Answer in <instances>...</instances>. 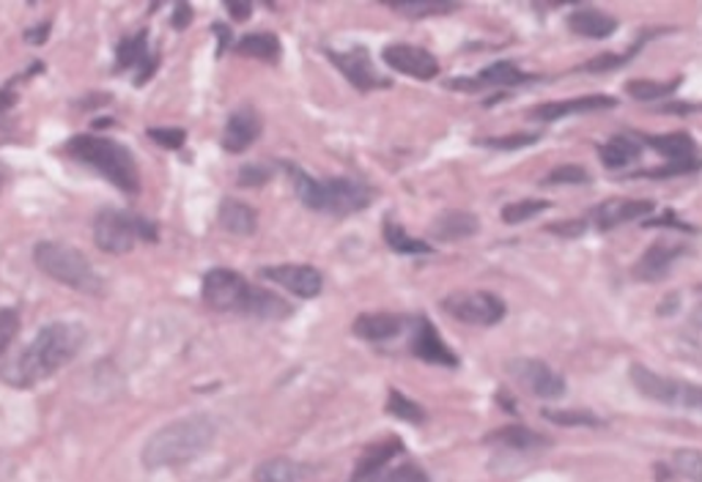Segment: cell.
<instances>
[{"mask_svg":"<svg viewBox=\"0 0 702 482\" xmlns=\"http://www.w3.org/2000/svg\"><path fill=\"white\" fill-rule=\"evenodd\" d=\"M116 63H119V69L143 67V72L138 74V83L141 85L146 83L154 72H157V58L148 56V34L146 31H141V34H135V36H130V39L121 41L119 50H116Z\"/></svg>","mask_w":702,"mask_h":482,"instance_id":"d6986e66","label":"cell"},{"mask_svg":"<svg viewBox=\"0 0 702 482\" xmlns=\"http://www.w3.org/2000/svg\"><path fill=\"white\" fill-rule=\"evenodd\" d=\"M535 80V74L522 72V67L511 61H497L491 67H486L484 72L475 77L478 88H511V85H524Z\"/></svg>","mask_w":702,"mask_h":482,"instance_id":"484cf974","label":"cell"},{"mask_svg":"<svg viewBox=\"0 0 702 482\" xmlns=\"http://www.w3.org/2000/svg\"><path fill=\"white\" fill-rule=\"evenodd\" d=\"M237 52H242L248 58H259V61L275 63L281 58V41L272 34H250L245 39H239Z\"/></svg>","mask_w":702,"mask_h":482,"instance_id":"1f68e13d","label":"cell"},{"mask_svg":"<svg viewBox=\"0 0 702 482\" xmlns=\"http://www.w3.org/2000/svg\"><path fill=\"white\" fill-rule=\"evenodd\" d=\"M47 34H50V23H41V25H36V28L25 31V39H28L31 45H45Z\"/></svg>","mask_w":702,"mask_h":482,"instance_id":"681fc988","label":"cell"},{"mask_svg":"<svg viewBox=\"0 0 702 482\" xmlns=\"http://www.w3.org/2000/svg\"><path fill=\"white\" fill-rule=\"evenodd\" d=\"M508 371H511V376L516 378L522 387H527L530 393L540 400H557L562 398L568 389L566 378L557 371H551L540 359H511V362H508Z\"/></svg>","mask_w":702,"mask_h":482,"instance_id":"30bf717a","label":"cell"},{"mask_svg":"<svg viewBox=\"0 0 702 482\" xmlns=\"http://www.w3.org/2000/svg\"><path fill=\"white\" fill-rule=\"evenodd\" d=\"M382 236H384V241H388V248L395 250L398 255H431L433 253V248L428 244V241L409 236L398 222H393V219H388V222L382 225Z\"/></svg>","mask_w":702,"mask_h":482,"instance_id":"f1b7e54d","label":"cell"},{"mask_svg":"<svg viewBox=\"0 0 702 482\" xmlns=\"http://www.w3.org/2000/svg\"><path fill=\"white\" fill-rule=\"evenodd\" d=\"M261 277L275 286L286 288L288 293L299 299H313L319 297L321 288H324V280H321L319 269L305 264H281V266H266L261 269Z\"/></svg>","mask_w":702,"mask_h":482,"instance_id":"8fae6325","label":"cell"},{"mask_svg":"<svg viewBox=\"0 0 702 482\" xmlns=\"http://www.w3.org/2000/svg\"><path fill=\"white\" fill-rule=\"evenodd\" d=\"M480 230V222L475 214L469 212H444L433 219L431 236L439 241H459L469 239Z\"/></svg>","mask_w":702,"mask_h":482,"instance_id":"cb8c5ba5","label":"cell"},{"mask_svg":"<svg viewBox=\"0 0 702 482\" xmlns=\"http://www.w3.org/2000/svg\"><path fill=\"white\" fill-rule=\"evenodd\" d=\"M135 241H157V225L141 214L105 208L94 219V244L107 255H127Z\"/></svg>","mask_w":702,"mask_h":482,"instance_id":"8992f818","label":"cell"},{"mask_svg":"<svg viewBox=\"0 0 702 482\" xmlns=\"http://www.w3.org/2000/svg\"><path fill=\"white\" fill-rule=\"evenodd\" d=\"M272 179L270 170L264 168V165H245L242 170H239V186H264L266 181Z\"/></svg>","mask_w":702,"mask_h":482,"instance_id":"bcb514c9","label":"cell"},{"mask_svg":"<svg viewBox=\"0 0 702 482\" xmlns=\"http://www.w3.org/2000/svg\"><path fill=\"white\" fill-rule=\"evenodd\" d=\"M544 184H591V173L579 165H562L546 176Z\"/></svg>","mask_w":702,"mask_h":482,"instance_id":"b9f144b4","label":"cell"},{"mask_svg":"<svg viewBox=\"0 0 702 482\" xmlns=\"http://www.w3.org/2000/svg\"><path fill=\"white\" fill-rule=\"evenodd\" d=\"M702 170V159H680V162H667L658 165V168L642 170V173H634V179H675V176H691Z\"/></svg>","mask_w":702,"mask_h":482,"instance_id":"8d00e7d4","label":"cell"},{"mask_svg":"<svg viewBox=\"0 0 702 482\" xmlns=\"http://www.w3.org/2000/svg\"><path fill=\"white\" fill-rule=\"evenodd\" d=\"M305 474H310L308 466L294 463L288 458H272L255 469V482H297Z\"/></svg>","mask_w":702,"mask_h":482,"instance_id":"4dcf8cb0","label":"cell"},{"mask_svg":"<svg viewBox=\"0 0 702 482\" xmlns=\"http://www.w3.org/2000/svg\"><path fill=\"white\" fill-rule=\"evenodd\" d=\"M680 255H686V244H678V241H656L634 264V277L642 282L664 280Z\"/></svg>","mask_w":702,"mask_h":482,"instance_id":"2e32d148","label":"cell"},{"mask_svg":"<svg viewBox=\"0 0 702 482\" xmlns=\"http://www.w3.org/2000/svg\"><path fill=\"white\" fill-rule=\"evenodd\" d=\"M294 313L291 304L286 299H281L277 293L266 291V288H255L250 293V302L245 315H253V318H264V321H283Z\"/></svg>","mask_w":702,"mask_h":482,"instance_id":"83f0119b","label":"cell"},{"mask_svg":"<svg viewBox=\"0 0 702 482\" xmlns=\"http://www.w3.org/2000/svg\"><path fill=\"white\" fill-rule=\"evenodd\" d=\"M63 154L74 162L85 165V168H94L102 179H107L116 190L127 192V195H135L141 190L135 157L119 141L99 135H78L63 146Z\"/></svg>","mask_w":702,"mask_h":482,"instance_id":"277c9868","label":"cell"},{"mask_svg":"<svg viewBox=\"0 0 702 482\" xmlns=\"http://www.w3.org/2000/svg\"><path fill=\"white\" fill-rule=\"evenodd\" d=\"M214 34H217L219 41H223V45H219V52H223L225 47H228V41H230V31L225 28V25H214Z\"/></svg>","mask_w":702,"mask_h":482,"instance_id":"db71d44e","label":"cell"},{"mask_svg":"<svg viewBox=\"0 0 702 482\" xmlns=\"http://www.w3.org/2000/svg\"><path fill=\"white\" fill-rule=\"evenodd\" d=\"M680 80H673V83H658V80H631L629 85H626V91H629L631 99L636 101H656V99H664V96H673L675 88H678Z\"/></svg>","mask_w":702,"mask_h":482,"instance_id":"d6a6232c","label":"cell"},{"mask_svg":"<svg viewBox=\"0 0 702 482\" xmlns=\"http://www.w3.org/2000/svg\"><path fill=\"white\" fill-rule=\"evenodd\" d=\"M291 179L297 197L313 212L335 214V217H346L355 214L360 208H368L373 201L371 184L360 179H313L310 173H305L297 165H283Z\"/></svg>","mask_w":702,"mask_h":482,"instance_id":"3957f363","label":"cell"},{"mask_svg":"<svg viewBox=\"0 0 702 482\" xmlns=\"http://www.w3.org/2000/svg\"><path fill=\"white\" fill-rule=\"evenodd\" d=\"M384 63L395 72L406 74V77L415 80H433L439 74V61L437 56H431L428 50L415 45H390L384 47L382 52Z\"/></svg>","mask_w":702,"mask_h":482,"instance_id":"7c38bea8","label":"cell"},{"mask_svg":"<svg viewBox=\"0 0 702 482\" xmlns=\"http://www.w3.org/2000/svg\"><path fill=\"white\" fill-rule=\"evenodd\" d=\"M190 20H192V9L187 7V3H179V7H176V12H174V28H187V25H190Z\"/></svg>","mask_w":702,"mask_h":482,"instance_id":"f907efd6","label":"cell"},{"mask_svg":"<svg viewBox=\"0 0 702 482\" xmlns=\"http://www.w3.org/2000/svg\"><path fill=\"white\" fill-rule=\"evenodd\" d=\"M442 310L455 321L469 326H495L505 318L508 308L497 293L459 291L442 299Z\"/></svg>","mask_w":702,"mask_h":482,"instance_id":"9c48e42d","label":"cell"},{"mask_svg":"<svg viewBox=\"0 0 702 482\" xmlns=\"http://www.w3.org/2000/svg\"><path fill=\"white\" fill-rule=\"evenodd\" d=\"M453 9V3H395L393 12L404 17H433V14H450Z\"/></svg>","mask_w":702,"mask_h":482,"instance_id":"60d3db41","label":"cell"},{"mask_svg":"<svg viewBox=\"0 0 702 482\" xmlns=\"http://www.w3.org/2000/svg\"><path fill=\"white\" fill-rule=\"evenodd\" d=\"M568 28L584 39H609L618 31V20L602 9H576L568 17Z\"/></svg>","mask_w":702,"mask_h":482,"instance_id":"44dd1931","label":"cell"},{"mask_svg":"<svg viewBox=\"0 0 702 482\" xmlns=\"http://www.w3.org/2000/svg\"><path fill=\"white\" fill-rule=\"evenodd\" d=\"M642 47V41H636L634 47H631V52H623V56H598V58H593L591 63H587V67H584V72H612V69H620V67H626V63H629V58L634 56L636 50H640Z\"/></svg>","mask_w":702,"mask_h":482,"instance_id":"7bdbcfd3","label":"cell"},{"mask_svg":"<svg viewBox=\"0 0 702 482\" xmlns=\"http://www.w3.org/2000/svg\"><path fill=\"white\" fill-rule=\"evenodd\" d=\"M148 137H152L154 143H159V146H165V148H181L185 146V141H187V132L185 130H165V126H157V130H148Z\"/></svg>","mask_w":702,"mask_h":482,"instance_id":"f6af8a7d","label":"cell"},{"mask_svg":"<svg viewBox=\"0 0 702 482\" xmlns=\"http://www.w3.org/2000/svg\"><path fill=\"white\" fill-rule=\"evenodd\" d=\"M14 105H17V94H14V91H9V88H0V112L12 110Z\"/></svg>","mask_w":702,"mask_h":482,"instance_id":"816d5d0a","label":"cell"},{"mask_svg":"<svg viewBox=\"0 0 702 482\" xmlns=\"http://www.w3.org/2000/svg\"><path fill=\"white\" fill-rule=\"evenodd\" d=\"M261 130H264V124H261L259 110L250 105L239 107V110L230 112L228 124H225L223 130V148L228 154L248 152V148L259 141Z\"/></svg>","mask_w":702,"mask_h":482,"instance_id":"5bb4252c","label":"cell"},{"mask_svg":"<svg viewBox=\"0 0 702 482\" xmlns=\"http://www.w3.org/2000/svg\"><path fill=\"white\" fill-rule=\"evenodd\" d=\"M615 105H618V99H615V96L593 94V96H579V99L549 101V105L533 107V112H530V118H533V121H557V118L579 116V112L612 110Z\"/></svg>","mask_w":702,"mask_h":482,"instance_id":"e0dca14e","label":"cell"},{"mask_svg":"<svg viewBox=\"0 0 702 482\" xmlns=\"http://www.w3.org/2000/svg\"><path fill=\"white\" fill-rule=\"evenodd\" d=\"M412 353L428 365H442V367H459V357L450 351V346H444V340L439 337L437 326L428 318L415 321V335H412Z\"/></svg>","mask_w":702,"mask_h":482,"instance_id":"9a60e30c","label":"cell"},{"mask_svg":"<svg viewBox=\"0 0 702 482\" xmlns=\"http://www.w3.org/2000/svg\"><path fill=\"white\" fill-rule=\"evenodd\" d=\"M88 340V329L74 321H56L36 332L34 340L0 367V378L14 389H31L69 365Z\"/></svg>","mask_w":702,"mask_h":482,"instance_id":"6da1fadb","label":"cell"},{"mask_svg":"<svg viewBox=\"0 0 702 482\" xmlns=\"http://www.w3.org/2000/svg\"><path fill=\"white\" fill-rule=\"evenodd\" d=\"M673 469L691 482H702V449H675Z\"/></svg>","mask_w":702,"mask_h":482,"instance_id":"d590c367","label":"cell"},{"mask_svg":"<svg viewBox=\"0 0 702 482\" xmlns=\"http://www.w3.org/2000/svg\"><path fill=\"white\" fill-rule=\"evenodd\" d=\"M217 222L219 228H225L234 236H253L255 228H259V214H255V208H250L248 203L225 197V201L219 203Z\"/></svg>","mask_w":702,"mask_h":482,"instance_id":"603a6c76","label":"cell"},{"mask_svg":"<svg viewBox=\"0 0 702 482\" xmlns=\"http://www.w3.org/2000/svg\"><path fill=\"white\" fill-rule=\"evenodd\" d=\"M631 384L645 395L647 400H656L662 406H673V409L686 411H702V387L689 382H678V378H667L662 373L651 371L645 365H631Z\"/></svg>","mask_w":702,"mask_h":482,"instance_id":"52a82bcc","label":"cell"},{"mask_svg":"<svg viewBox=\"0 0 702 482\" xmlns=\"http://www.w3.org/2000/svg\"><path fill=\"white\" fill-rule=\"evenodd\" d=\"M406 318L395 313H366L355 321V335L362 337V340L382 342L393 340V337L401 335Z\"/></svg>","mask_w":702,"mask_h":482,"instance_id":"7402d4cb","label":"cell"},{"mask_svg":"<svg viewBox=\"0 0 702 482\" xmlns=\"http://www.w3.org/2000/svg\"><path fill=\"white\" fill-rule=\"evenodd\" d=\"M17 332H20V310L17 308L0 310V357L7 353L9 346H12Z\"/></svg>","mask_w":702,"mask_h":482,"instance_id":"ab89813d","label":"cell"},{"mask_svg":"<svg viewBox=\"0 0 702 482\" xmlns=\"http://www.w3.org/2000/svg\"><path fill=\"white\" fill-rule=\"evenodd\" d=\"M401 453H404V444H401L398 436H388V438H382V442L371 444V447L360 455V460H357L352 482L371 480V477H377L379 471L388 466V460H393L395 455H401Z\"/></svg>","mask_w":702,"mask_h":482,"instance_id":"ffe728a7","label":"cell"},{"mask_svg":"<svg viewBox=\"0 0 702 482\" xmlns=\"http://www.w3.org/2000/svg\"><path fill=\"white\" fill-rule=\"evenodd\" d=\"M653 212V201H631V197H612V201L602 203L593 212V219L602 230H612L618 225L634 222V219L647 217Z\"/></svg>","mask_w":702,"mask_h":482,"instance_id":"ac0fdd59","label":"cell"},{"mask_svg":"<svg viewBox=\"0 0 702 482\" xmlns=\"http://www.w3.org/2000/svg\"><path fill=\"white\" fill-rule=\"evenodd\" d=\"M645 146H651L653 152H658L662 157H667L669 162H680V159H697L700 157V146L691 135L686 132H673V135H651L642 137Z\"/></svg>","mask_w":702,"mask_h":482,"instance_id":"d4e9b609","label":"cell"},{"mask_svg":"<svg viewBox=\"0 0 702 482\" xmlns=\"http://www.w3.org/2000/svg\"><path fill=\"white\" fill-rule=\"evenodd\" d=\"M250 293H253V286H250L239 272L212 269L203 275L201 297L203 302H206L212 310H217V313L245 315V310H248V302H250Z\"/></svg>","mask_w":702,"mask_h":482,"instance_id":"ba28073f","label":"cell"},{"mask_svg":"<svg viewBox=\"0 0 702 482\" xmlns=\"http://www.w3.org/2000/svg\"><path fill=\"white\" fill-rule=\"evenodd\" d=\"M538 141H540L538 132H513V135H502V137H480V141L475 143L484 148H491V152H516V148L533 146V143Z\"/></svg>","mask_w":702,"mask_h":482,"instance_id":"836d02e7","label":"cell"},{"mask_svg":"<svg viewBox=\"0 0 702 482\" xmlns=\"http://www.w3.org/2000/svg\"><path fill=\"white\" fill-rule=\"evenodd\" d=\"M489 442L495 444H502V447H511V449H535V447H546V436H540V433L530 431V427L524 425H505V427H497V431H491Z\"/></svg>","mask_w":702,"mask_h":482,"instance_id":"f546056e","label":"cell"},{"mask_svg":"<svg viewBox=\"0 0 702 482\" xmlns=\"http://www.w3.org/2000/svg\"><path fill=\"white\" fill-rule=\"evenodd\" d=\"M225 9H228V12L234 14V17H237V20H245V17H248V14H250L248 3H228V7H225Z\"/></svg>","mask_w":702,"mask_h":482,"instance_id":"f5cc1de1","label":"cell"},{"mask_svg":"<svg viewBox=\"0 0 702 482\" xmlns=\"http://www.w3.org/2000/svg\"><path fill=\"white\" fill-rule=\"evenodd\" d=\"M34 261L47 277H52L61 286H69L72 291L88 293V297H102L105 293V280L99 272L91 266L80 250L69 248L63 241H39L34 248Z\"/></svg>","mask_w":702,"mask_h":482,"instance_id":"5b68a950","label":"cell"},{"mask_svg":"<svg viewBox=\"0 0 702 482\" xmlns=\"http://www.w3.org/2000/svg\"><path fill=\"white\" fill-rule=\"evenodd\" d=\"M326 56H330V61L335 63L343 74H346V80L355 85V88L373 91V88H388L390 85V80L379 77L377 74L366 47H355V50H346V52L330 50Z\"/></svg>","mask_w":702,"mask_h":482,"instance_id":"4fadbf2b","label":"cell"},{"mask_svg":"<svg viewBox=\"0 0 702 482\" xmlns=\"http://www.w3.org/2000/svg\"><path fill=\"white\" fill-rule=\"evenodd\" d=\"M584 230H587V222H584V219H568V222L549 225V233H560L566 236V239H576V236H582Z\"/></svg>","mask_w":702,"mask_h":482,"instance_id":"c3c4849f","label":"cell"},{"mask_svg":"<svg viewBox=\"0 0 702 482\" xmlns=\"http://www.w3.org/2000/svg\"><path fill=\"white\" fill-rule=\"evenodd\" d=\"M645 228H678V230H686V233H694V228L686 222H680L678 214L675 212H667L662 214L658 219H645Z\"/></svg>","mask_w":702,"mask_h":482,"instance_id":"7dc6e473","label":"cell"},{"mask_svg":"<svg viewBox=\"0 0 702 482\" xmlns=\"http://www.w3.org/2000/svg\"><path fill=\"white\" fill-rule=\"evenodd\" d=\"M549 208V203L546 201H516V203H508L505 208H502V219H505L508 225H519V222H527V219L538 217L540 212H546Z\"/></svg>","mask_w":702,"mask_h":482,"instance_id":"74e56055","label":"cell"},{"mask_svg":"<svg viewBox=\"0 0 702 482\" xmlns=\"http://www.w3.org/2000/svg\"><path fill=\"white\" fill-rule=\"evenodd\" d=\"M382 482H431V480H428V474L420 469V466L406 460V463H401L398 469L390 471Z\"/></svg>","mask_w":702,"mask_h":482,"instance_id":"ee69618b","label":"cell"},{"mask_svg":"<svg viewBox=\"0 0 702 482\" xmlns=\"http://www.w3.org/2000/svg\"><path fill=\"white\" fill-rule=\"evenodd\" d=\"M388 414L398 417V420H404V422H412V425H420V422L426 420V411H423V406H417L415 400H409L406 395H401L398 389H390Z\"/></svg>","mask_w":702,"mask_h":482,"instance_id":"e575fe53","label":"cell"},{"mask_svg":"<svg viewBox=\"0 0 702 482\" xmlns=\"http://www.w3.org/2000/svg\"><path fill=\"white\" fill-rule=\"evenodd\" d=\"M544 417L555 425H566V427H598L602 420L591 411H544Z\"/></svg>","mask_w":702,"mask_h":482,"instance_id":"f35d334b","label":"cell"},{"mask_svg":"<svg viewBox=\"0 0 702 482\" xmlns=\"http://www.w3.org/2000/svg\"><path fill=\"white\" fill-rule=\"evenodd\" d=\"M214 436H217V425L206 414L181 417L152 433V438L143 444L141 460L146 469H174V466L192 463L212 447Z\"/></svg>","mask_w":702,"mask_h":482,"instance_id":"7a4b0ae2","label":"cell"},{"mask_svg":"<svg viewBox=\"0 0 702 482\" xmlns=\"http://www.w3.org/2000/svg\"><path fill=\"white\" fill-rule=\"evenodd\" d=\"M0 186H3V176H0Z\"/></svg>","mask_w":702,"mask_h":482,"instance_id":"11a10c76","label":"cell"},{"mask_svg":"<svg viewBox=\"0 0 702 482\" xmlns=\"http://www.w3.org/2000/svg\"><path fill=\"white\" fill-rule=\"evenodd\" d=\"M640 154H642L640 141H636L634 132H629V135H615L612 141L604 143L602 162L607 165L609 170H620V168H629L631 162H636Z\"/></svg>","mask_w":702,"mask_h":482,"instance_id":"4316f807","label":"cell"}]
</instances>
